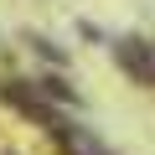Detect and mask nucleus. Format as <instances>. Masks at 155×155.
Instances as JSON below:
<instances>
[{"instance_id": "obj_1", "label": "nucleus", "mask_w": 155, "mask_h": 155, "mask_svg": "<svg viewBox=\"0 0 155 155\" xmlns=\"http://www.w3.org/2000/svg\"><path fill=\"white\" fill-rule=\"evenodd\" d=\"M114 57H119V67L134 78L140 88H155V62H150L145 41H134V36H119V41H114Z\"/></svg>"}, {"instance_id": "obj_2", "label": "nucleus", "mask_w": 155, "mask_h": 155, "mask_svg": "<svg viewBox=\"0 0 155 155\" xmlns=\"http://www.w3.org/2000/svg\"><path fill=\"white\" fill-rule=\"evenodd\" d=\"M52 134H57V140L67 145V155H104V150H98V145H93V140H88L83 129H67V124H52Z\"/></svg>"}]
</instances>
